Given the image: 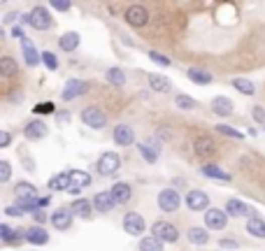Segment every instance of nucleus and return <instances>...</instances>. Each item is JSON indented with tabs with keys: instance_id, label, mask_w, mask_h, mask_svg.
I'll return each instance as SVG.
<instances>
[{
	"instance_id": "1",
	"label": "nucleus",
	"mask_w": 265,
	"mask_h": 251,
	"mask_svg": "<svg viewBox=\"0 0 265 251\" xmlns=\"http://www.w3.org/2000/svg\"><path fill=\"white\" fill-rule=\"evenodd\" d=\"M24 21L28 26H33L35 30H47V28H51V24H54L51 17H49V12L44 10V7H40V5L33 7V10L24 17Z\"/></svg>"
},
{
	"instance_id": "2",
	"label": "nucleus",
	"mask_w": 265,
	"mask_h": 251,
	"mask_svg": "<svg viewBox=\"0 0 265 251\" xmlns=\"http://www.w3.org/2000/svg\"><path fill=\"white\" fill-rule=\"evenodd\" d=\"M119 167H121V158H119V154H114V151H105V154L98 158V163H96L98 174H103V177L114 174Z\"/></svg>"
},
{
	"instance_id": "3",
	"label": "nucleus",
	"mask_w": 265,
	"mask_h": 251,
	"mask_svg": "<svg viewBox=\"0 0 265 251\" xmlns=\"http://www.w3.org/2000/svg\"><path fill=\"white\" fill-rule=\"evenodd\" d=\"M151 235L156 239H161V242H168V244H172V242H177L179 239V230H177V226H172V223L168 221H156L154 226H151Z\"/></svg>"
},
{
	"instance_id": "4",
	"label": "nucleus",
	"mask_w": 265,
	"mask_h": 251,
	"mask_svg": "<svg viewBox=\"0 0 265 251\" xmlns=\"http://www.w3.org/2000/svg\"><path fill=\"white\" fill-rule=\"evenodd\" d=\"M123 19H126V24L132 26V28H145L149 24V12L142 5H130L126 10V14H123Z\"/></svg>"
},
{
	"instance_id": "5",
	"label": "nucleus",
	"mask_w": 265,
	"mask_h": 251,
	"mask_svg": "<svg viewBox=\"0 0 265 251\" xmlns=\"http://www.w3.org/2000/svg\"><path fill=\"white\" fill-rule=\"evenodd\" d=\"M179 205H181V198L175 189H163V191L158 193V209H161V212L172 214V212L179 209Z\"/></svg>"
},
{
	"instance_id": "6",
	"label": "nucleus",
	"mask_w": 265,
	"mask_h": 251,
	"mask_svg": "<svg viewBox=\"0 0 265 251\" xmlns=\"http://www.w3.org/2000/svg\"><path fill=\"white\" fill-rule=\"evenodd\" d=\"M82 121H84L89 128H93V131H100V128H105V123H107V116H105V112L100 107H86L82 109Z\"/></svg>"
},
{
	"instance_id": "7",
	"label": "nucleus",
	"mask_w": 265,
	"mask_h": 251,
	"mask_svg": "<svg viewBox=\"0 0 265 251\" xmlns=\"http://www.w3.org/2000/svg\"><path fill=\"white\" fill-rule=\"evenodd\" d=\"M89 91V82H82V79H68L65 86H63V93H60V98L65 102L75 100V98H82Z\"/></svg>"
},
{
	"instance_id": "8",
	"label": "nucleus",
	"mask_w": 265,
	"mask_h": 251,
	"mask_svg": "<svg viewBox=\"0 0 265 251\" xmlns=\"http://www.w3.org/2000/svg\"><path fill=\"white\" fill-rule=\"evenodd\" d=\"M121 223H123V230H126L128 235H132V237H138V235H142L147 230V221L138 214V212H128Z\"/></svg>"
},
{
	"instance_id": "9",
	"label": "nucleus",
	"mask_w": 265,
	"mask_h": 251,
	"mask_svg": "<svg viewBox=\"0 0 265 251\" xmlns=\"http://www.w3.org/2000/svg\"><path fill=\"white\" fill-rule=\"evenodd\" d=\"M226 226H228V212H223V209H207L205 212L207 230H223Z\"/></svg>"
},
{
	"instance_id": "10",
	"label": "nucleus",
	"mask_w": 265,
	"mask_h": 251,
	"mask_svg": "<svg viewBox=\"0 0 265 251\" xmlns=\"http://www.w3.org/2000/svg\"><path fill=\"white\" fill-rule=\"evenodd\" d=\"M186 207L191 212H205L210 207V198L205 191H188L186 193Z\"/></svg>"
},
{
	"instance_id": "11",
	"label": "nucleus",
	"mask_w": 265,
	"mask_h": 251,
	"mask_svg": "<svg viewBox=\"0 0 265 251\" xmlns=\"http://www.w3.org/2000/svg\"><path fill=\"white\" fill-rule=\"evenodd\" d=\"M91 203H93V209H96V212H100V214H107V212H112V209L116 207L114 198H112V193H109V191H100V193H96Z\"/></svg>"
},
{
	"instance_id": "12",
	"label": "nucleus",
	"mask_w": 265,
	"mask_h": 251,
	"mask_svg": "<svg viewBox=\"0 0 265 251\" xmlns=\"http://www.w3.org/2000/svg\"><path fill=\"white\" fill-rule=\"evenodd\" d=\"M112 135H114V142L119 144V147H130V144H135V131H132L128 123H119Z\"/></svg>"
},
{
	"instance_id": "13",
	"label": "nucleus",
	"mask_w": 265,
	"mask_h": 251,
	"mask_svg": "<svg viewBox=\"0 0 265 251\" xmlns=\"http://www.w3.org/2000/svg\"><path fill=\"white\" fill-rule=\"evenodd\" d=\"M193 151L200 156V158H212V156L217 154V144H214V140L212 138H198L195 142H193Z\"/></svg>"
},
{
	"instance_id": "14",
	"label": "nucleus",
	"mask_w": 265,
	"mask_h": 251,
	"mask_svg": "<svg viewBox=\"0 0 265 251\" xmlns=\"http://www.w3.org/2000/svg\"><path fill=\"white\" fill-rule=\"evenodd\" d=\"M73 209H65V207H58L51 214V223H54L56 230H68L70 228V223H73Z\"/></svg>"
},
{
	"instance_id": "15",
	"label": "nucleus",
	"mask_w": 265,
	"mask_h": 251,
	"mask_svg": "<svg viewBox=\"0 0 265 251\" xmlns=\"http://www.w3.org/2000/svg\"><path fill=\"white\" fill-rule=\"evenodd\" d=\"M24 135L28 140H42V138H47V123L44 121H40V119H35V121H28L26 123V128H24Z\"/></svg>"
},
{
	"instance_id": "16",
	"label": "nucleus",
	"mask_w": 265,
	"mask_h": 251,
	"mask_svg": "<svg viewBox=\"0 0 265 251\" xmlns=\"http://www.w3.org/2000/svg\"><path fill=\"white\" fill-rule=\"evenodd\" d=\"M14 196L19 198V203H30V200H37V189L28 181H19L14 186Z\"/></svg>"
},
{
	"instance_id": "17",
	"label": "nucleus",
	"mask_w": 265,
	"mask_h": 251,
	"mask_svg": "<svg viewBox=\"0 0 265 251\" xmlns=\"http://www.w3.org/2000/svg\"><path fill=\"white\" fill-rule=\"evenodd\" d=\"M26 242H30V244H35V246H44L49 242V233L42 226H30L26 230Z\"/></svg>"
},
{
	"instance_id": "18",
	"label": "nucleus",
	"mask_w": 265,
	"mask_h": 251,
	"mask_svg": "<svg viewBox=\"0 0 265 251\" xmlns=\"http://www.w3.org/2000/svg\"><path fill=\"white\" fill-rule=\"evenodd\" d=\"M21 47H24V60H26V66L28 68H35L40 60H42V54H37V49L35 44L26 37V40H21Z\"/></svg>"
},
{
	"instance_id": "19",
	"label": "nucleus",
	"mask_w": 265,
	"mask_h": 251,
	"mask_svg": "<svg viewBox=\"0 0 265 251\" xmlns=\"http://www.w3.org/2000/svg\"><path fill=\"white\" fill-rule=\"evenodd\" d=\"M109 193H112V198H114L116 205H123V203L130 200L132 189H130V184H126V181H119V184L112 186V191H109Z\"/></svg>"
},
{
	"instance_id": "20",
	"label": "nucleus",
	"mask_w": 265,
	"mask_h": 251,
	"mask_svg": "<svg viewBox=\"0 0 265 251\" xmlns=\"http://www.w3.org/2000/svg\"><path fill=\"white\" fill-rule=\"evenodd\" d=\"M200 174H205V177H210V179H219V181H230L233 179L226 170H221V167L214 165V163H207V165L200 167Z\"/></svg>"
},
{
	"instance_id": "21",
	"label": "nucleus",
	"mask_w": 265,
	"mask_h": 251,
	"mask_svg": "<svg viewBox=\"0 0 265 251\" xmlns=\"http://www.w3.org/2000/svg\"><path fill=\"white\" fill-rule=\"evenodd\" d=\"M70 209H73V214L79 216V219H91V214H93V203H91V200H84V198H77Z\"/></svg>"
},
{
	"instance_id": "22",
	"label": "nucleus",
	"mask_w": 265,
	"mask_h": 251,
	"mask_svg": "<svg viewBox=\"0 0 265 251\" xmlns=\"http://www.w3.org/2000/svg\"><path fill=\"white\" fill-rule=\"evenodd\" d=\"M186 239L191 242V244L195 246H205L207 242H210V233H207V228H188V233H186Z\"/></svg>"
},
{
	"instance_id": "23",
	"label": "nucleus",
	"mask_w": 265,
	"mask_h": 251,
	"mask_svg": "<svg viewBox=\"0 0 265 251\" xmlns=\"http://www.w3.org/2000/svg\"><path fill=\"white\" fill-rule=\"evenodd\" d=\"M73 186V179H70V172H60V174H54L49 179V191H68Z\"/></svg>"
},
{
	"instance_id": "24",
	"label": "nucleus",
	"mask_w": 265,
	"mask_h": 251,
	"mask_svg": "<svg viewBox=\"0 0 265 251\" xmlns=\"http://www.w3.org/2000/svg\"><path fill=\"white\" fill-rule=\"evenodd\" d=\"M212 112L217 114V116H230V114H233V102H230L228 98L217 96L212 100Z\"/></svg>"
},
{
	"instance_id": "25",
	"label": "nucleus",
	"mask_w": 265,
	"mask_h": 251,
	"mask_svg": "<svg viewBox=\"0 0 265 251\" xmlns=\"http://www.w3.org/2000/svg\"><path fill=\"white\" fill-rule=\"evenodd\" d=\"M186 77L191 79L193 84H200V86H205V84H212V72L203 70V68H188L186 70Z\"/></svg>"
},
{
	"instance_id": "26",
	"label": "nucleus",
	"mask_w": 265,
	"mask_h": 251,
	"mask_svg": "<svg viewBox=\"0 0 265 251\" xmlns=\"http://www.w3.org/2000/svg\"><path fill=\"white\" fill-rule=\"evenodd\" d=\"M149 86H151V91H156V93H168V91L172 89L170 79L161 77V75H149Z\"/></svg>"
},
{
	"instance_id": "27",
	"label": "nucleus",
	"mask_w": 265,
	"mask_h": 251,
	"mask_svg": "<svg viewBox=\"0 0 265 251\" xmlns=\"http://www.w3.org/2000/svg\"><path fill=\"white\" fill-rule=\"evenodd\" d=\"M79 33H65V35L58 37V47L63 49V51H75V49L79 47Z\"/></svg>"
},
{
	"instance_id": "28",
	"label": "nucleus",
	"mask_w": 265,
	"mask_h": 251,
	"mask_svg": "<svg viewBox=\"0 0 265 251\" xmlns=\"http://www.w3.org/2000/svg\"><path fill=\"white\" fill-rule=\"evenodd\" d=\"M226 212H228V216H247L249 214V207L242 203V200L230 198L228 203H226Z\"/></svg>"
},
{
	"instance_id": "29",
	"label": "nucleus",
	"mask_w": 265,
	"mask_h": 251,
	"mask_svg": "<svg viewBox=\"0 0 265 251\" xmlns=\"http://www.w3.org/2000/svg\"><path fill=\"white\" fill-rule=\"evenodd\" d=\"M247 233L256 239H265V221H260V219H249Z\"/></svg>"
},
{
	"instance_id": "30",
	"label": "nucleus",
	"mask_w": 265,
	"mask_h": 251,
	"mask_svg": "<svg viewBox=\"0 0 265 251\" xmlns=\"http://www.w3.org/2000/svg\"><path fill=\"white\" fill-rule=\"evenodd\" d=\"M105 79H107L112 86H123V84H126V72L121 70V68H109V70L105 72Z\"/></svg>"
},
{
	"instance_id": "31",
	"label": "nucleus",
	"mask_w": 265,
	"mask_h": 251,
	"mask_svg": "<svg viewBox=\"0 0 265 251\" xmlns=\"http://www.w3.org/2000/svg\"><path fill=\"white\" fill-rule=\"evenodd\" d=\"M233 86H235L240 93H244V96H253V93H256L253 82H251V79H247V77H235V79H233Z\"/></svg>"
},
{
	"instance_id": "32",
	"label": "nucleus",
	"mask_w": 265,
	"mask_h": 251,
	"mask_svg": "<svg viewBox=\"0 0 265 251\" xmlns=\"http://www.w3.org/2000/svg\"><path fill=\"white\" fill-rule=\"evenodd\" d=\"M0 72H3L5 77H14V75L19 72L17 60L10 58V56H3V58H0Z\"/></svg>"
},
{
	"instance_id": "33",
	"label": "nucleus",
	"mask_w": 265,
	"mask_h": 251,
	"mask_svg": "<svg viewBox=\"0 0 265 251\" xmlns=\"http://www.w3.org/2000/svg\"><path fill=\"white\" fill-rule=\"evenodd\" d=\"M140 251H163V242L161 239H156L154 235L151 237H142L140 239V244H138Z\"/></svg>"
},
{
	"instance_id": "34",
	"label": "nucleus",
	"mask_w": 265,
	"mask_h": 251,
	"mask_svg": "<svg viewBox=\"0 0 265 251\" xmlns=\"http://www.w3.org/2000/svg\"><path fill=\"white\" fill-rule=\"evenodd\" d=\"M138 149H140V154H142V158H145L147 163H156L158 161V147H149L147 142H140Z\"/></svg>"
},
{
	"instance_id": "35",
	"label": "nucleus",
	"mask_w": 265,
	"mask_h": 251,
	"mask_svg": "<svg viewBox=\"0 0 265 251\" xmlns=\"http://www.w3.org/2000/svg\"><path fill=\"white\" fill-rule=\"evenodd\" d=\"M70 179H73L75 186H79V189H84V186L91 184V174L84 172V170H70Z\"/></svg>"
},
{
	"instance_id": "36",
	"label": "nucleus",
	"mask_w": 265,
	"mask_h": 251,
	"mask_svg": "<svg viewBox=\"0 0 265 251\" xmlns=\"http://www.w3.org/2000/svg\"><path fill=\"white\" fill-rule=\"evenodd\" d=\"M214 128H217V133L226 135V138L242 140V133H240V131H235V128H233V126H228V123H219V126H214Z\"/></svg>"
},
{
	"instance_id": "37",
	"label": "nucleus",
	"mask_w": 265,
	"mask_h": 251,
	"mask_svg": "<svg viewBox=\"0 0 265 251\" xmlns=\"http://www.w3.org/2000/svg\"><path fill=\"white\" fill-rule=\"evenodd\" d=\"M0 235H3V242H5V244H17V230H12L7 223L0 226Z\"/></svg>"
},
{
	"instance_id": "38",
	"label": "nucleus",
	"mask_w": 265,
	"mask_h": 251,
	"mask_svg": "<svg viewBox=\"0 0 265 251\" xmlns=\"http://www.w3.org/2000/svg\"><path fill=\"white\" fill-rule=\"evenodd\" d=\"M42 63L47 66V70H51V72L58 70V58H56V54H51V51H42Z\"/></svg>"
},
{
	"instance_id": "39",
	"label": "nucleus",
	"mask_w": 265,
	"mask_h": 251,
	"mask_svg": "<svg viewBox=\"0 0 265 251\" xmlns=\"http://www.w3.org/2000/svg\"><path fill=\"white\" fill-rule=\"evenodd\" d=\"M175 105L179 109H195V105H198V102L193 100V98H188V96H177L175 98Z\"/></svg>"
},
{
	"instance_id": "40",
	"label": "nucleus",
	"mask_w": 265,
	"mask_h": 251,
	"mask_svg": "<svg viewBox=\"0 0 265 251\" xmlns=\"http://www.w3.org/2000/svg\"><path fill=\"white\" fill-rule=\"evenodd\" d=\"M149 58L156 63V66H163V68H170L172 66V60L168 58V56H163L161 51H149Z\"/></svg>"
},
{
	"instance_id": "41",
	"label": "nucleus",
	"mask_w": 265,
	"mask_h": 251,
	"mask_svg": "<svg viewBox=\"0 0 265 251\" xmlns=\"http://www.w3.org/2000/svg\"><path fill=\"white\" fill-rule=\"evenodd\" d=\"M10 177H12V167H10V163L0 161V181H3V184H7V181H10Z\"/></svg>"
},
{
	"instance_id": "42",
	"label": "nucleus",
	"mask_w": 265,
	"mask_h": 251,
	"mask_svg": "<svg viewBox=\"0 0 265 251\" xmlns=\"http://www.w3.org/2000/svg\"><path fill=\"white\" fill-rule=\"evenodd\" d=\"M251 116L256 123H263L265 126V107H260V105H256V107H251Z\"/></svg>"
},
{
	"instance_id": "43",
	"label": "nucleus",
	"mask_w": 265,
	"mask_h": 251,
	"mask_svg": "<svg viewBox=\"0 0 265 251\" xmlns=\"http://www.w3.org/2000/svg\"><path fill=\"white\" fill-rule=\"evenodd\" d=\"M49 5L54 7L56 12H68V10H70V7H73V3H68V0H51V3H49Z\"/></svg>"
},
{
	"instance_id": "44",
	"label": "nucleus",
	"mask_w": 265,
	"mask_h": 251,
	"mask_svg": "<svg viewBox=\"0 0 265 251\" xmlns=\"http://www.w3.org/2000/svg\"><path fill=\"white\" fill-rule=\"evenodd\" d=\"M54 102H40V105H35V109H33V112L35 114H51L54 112Z\"/></svg>"
},
{
	"instance_id": "45",
	"label": "nucleus",
	"mask_w": 265,
	"mask_h": 251,
	"mask_svg": "<svg viewBox=\"0 0 265 251\" xmlns=\"http://www.w3.org/2000/svg\"><path fill=\"white\" fill-rule=\"evenodd\" d=\"M219 244H221V249H237V246H240V242H237V239H233V237H223V239H219Z\"/></svg>"
},
{
	"instance_id": "46",
	"label": "nucleus",
	"mask_w": 265,
	"mask_h": 251,
	"mask_svg": "<svg viewBox=\"0 0 265 251\" xmlns=\"http://www.w3.org/2000/svg\"><path fill=\"white\" fill-rule=\"evenodd\" d=\"M10 142H12V135H10L7 131H3L0 133V147L5 149V147H10Z\"/></svg>"
},
{
	"instance_id": "47",
	"label": "nucleus",
	"mask_w": 265,
	"mask_h": 251,
	"mask_svg": "<svg viewBox=\"0 0 265 251\" xmlns=\"http://www.w3.org/2000/svg\"><path fill=\"white\" fill-rule=\"evenodd\" d=\"M5 214L7 216H24V209L19 207V205L17 207H5Z\"/></svg>"
},
{
	"instance_id": "48",
	"label": "nucleus",
	"mask_w": 265,
	"mask_h": 251,
	"mask_svg": "<svg viewBox=\"0 0 265 251\" xmlns=\"http://www.w3.org/2000/svg\"><path fill=\"white\" fill-rule=\"evenodd\" d=\"M33 219H35V221H37V226H42V223L47 221V216H44V212H42V209H37L35 214H33Z\"/></svg>"
},
{
	"instance_id": "49",
	"label": "nucleus",
	"mask_w": 265,
	"mask_h": 251,
	"mask_svg": "<svg viewBox=\"0 0 265 251\" xmlns=\"http://www.w3.org/2000/svg\"><path fill=\"white\" fill-rule=\"evenodd\" d=\"M12 35H14V37H19V40H26L24 28H21V26H14V28H12Z\"/></svg>"
},
{
	"instance_id": "50",
	"label": "nucleus",
	"mask_w": 265,
	"mask_h": 251,
	"mask_svg": "<svg viewBox=\"0 0 265 251\" xmlns=\"http://www.w3.org/2000/svg\"><path fill=\"white\" fill-rule=\"evenodd\" d=\"M56 119H58V121H60V123H65V121H68V119H70V114H68V112H60V114H58V116H56Z\"/></svg>"
},
{
	"instance_id": "51",
	"label": "nucleus",
	"mask_w": 265,
	"mask_h": 251,
	"mask_svg": "<svg viewBox=\"0 0 265 251\" xmlns=\"http://www.w3.org/2000/svg\"><path fill=\"white\" fill-rule=\"evenodd\" d=\"M68 193H70V196H79V186H70V189H68Z\"/></svg>"
},
{
	"instance_id": "52",
	"label": "nucleus",
	"mask_w": 265,
	"mask_h": 251,
	"mask_svg": "<svg viewBox=\"0 0 265 251\" xmlns=\"http://www.w3.org/2000/svg\"><path fill=\"white\" fill-rule=\"evenodd\" d=\"M47 205H49V198H40V207H47Z\"/></svg>"
},
{
	"instance_id": "53",
	"label": "nucleus",
	"mask_w": 265,
	"mask_h": 251,
	"mask_svg": "<svg viewBox=\"0 0 265 251\" xmlns=\"http://www.w3.org/2000/svg\"><path fill=\"white\" fill-rule=\"evenodd\" d=\"M263 128H265V126H263Z\"/></svg>"
}]
</instances>
